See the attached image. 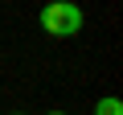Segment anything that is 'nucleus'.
Segmentation results:
<instances>
[{"mask_svg": "<svg viewBox=\"0 0 123 115\" xmlns=\"http://www.w3.org/2000/svg\"><path fill=\"white\" fill-rule=\"evenodd\" d=\"M41 29L49 37H57V41H66V37H74L82 29V8L70 4V0H53V4L41 8Z\"/></svg>", "mask_w": 123, "mask_h": 115, "instance_id": "obj_1", "label": "nucleus"}, {"mask_svg": "<svg viewBox=\"0 0 123 115\" xmlns=\"http://www.w3.org/2000/svg\"><path fill=\"white\" fill-rule=\"evenodd\" d=\"M45 115H66V111H45Z\"/></svg>", "mask_w": 123, "mask_h": 115, "instance_id": "obj_3", "label": "nucleus"}, {"mask_svg": "<svg viewBox=\"0 0 123 115\" xmlns=\"http://www.w3.org/2000/svg\"><path fill=\"white\" fill-rule=\"evenodd\" d=\"M8 115H21V111H8Z\"/></svg>", "mask_w": 123, "mask_h": 115, "instance_id": "obj_4", "label": "nucleus"}, {"mask_svg": "<svg viewBox=\"0 0 123 115\" xmlns=\"http://www.w3.org/2000/svg\"><path fill=\"white\" fill-rule=\"evenodd\" d=\"M94 115H123V99H115V95L98 99V103H94Z\"/></svg>", "mask_w": 123, "mask_h": 115, "instance_id": "obj_2", "label": "nucleus"}]
</instances>
